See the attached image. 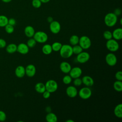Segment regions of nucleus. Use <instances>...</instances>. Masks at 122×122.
Returning <instances> with one entry per match:
<instances>
[{
	"label": "nucleus",
	"mask_w": 122,
	"mask_h": 122,
	"mask_svg": "<svg viewBox=\"0 0 122 122\" xmlns=\"http://www.w3.org/2000/svg\"><path fill=\"white\" fill-rule=\"evenodd\" d=\"M117 20V16L113 12H109L105 16L104 21L107 26L112 27L116 24Z\"/></svg>",
	"instance_id": "1"
},
{
	"label": "nucleus",
	"mask_w": 122,
	"mask_h": 122,
	"mask_svg": "<svg viewBox=\"0 0 122 122\" xmlns=\"http://www.w3.org/2000/svg\"><path fill=\"white\" fill-rule=\"evenodd\" d=\"M59 51L61 56L64 59L69 58L73 54L72 47L69 44L62 45Z\"/></svg>",
	"instance_id": "2"
},
{
	"label": "nucleus",
	"mask_w": 122,
	"mask_h": 122,
	"mask_svg": "<svg viewBox=\"0 0 122 122\" xmlns=\"http://www.w3.org/2000/svg\"><path fill=\"white\" fill-rule=\"evenodd\" d=\"M33 38L37 42L40 43H44L46 42L48 39V36L47 33L42 31L35 32Z\"/></svg>",
	"instance_id": "3"
},
{
	"label": "nucleus",
	"mask_w": 122,
	"mask_h": 122,
	"mask_svg": "<svg viewBox=\"0 0 122 122\" xmlns=\"http://www.w3.org/2000/svg\"><path fill=\"white\" fill-rule=\"evenodd\" d=\"M106 47L109 51L111 52H115L119 50V44L117 40L112 38L107 40L106 43Z\"/></svg>",
	"instance_id": "4"
},
{
	"label": "nucleus",
	"mask_w": 122,
	"mask_h": 122,
	"mask_svg": "<svg viewBox=\"0 0 122 122\" xmlns=\"http://www.w3.org/2000/svg\"><path fill=\"white\" fill-rule=\"evenodd\" d=\"M78 94L81 99L87 100L91 97L92 92L91 89L87 86L81 88L78 92Z\"/></svg>",
	"instance_id": "5"
},
{
	"label": "nucleus",
	"mask_w": 122,
	"mask_h": 122,
	"mask_svg": "<svg viewBox=\"0 0 122 122\" xmlns=\"http://www.w3.org/2000/svg\"><path fill=\"white\" fill-rule=\"evenodd\" d=\"M79 45L84 50L88 49L92 45V41L90 38L87 36H82L79 38Z\"/></svg>",
	"instance_id": "6"
},
{
	"label": "nucleus",
	"mask_w": 122,
	"mask_h": 122,
	"mask_svg": "<svg viewBox=\"0 0 122 122\" xmlns=\"http://www.w3.org/2000/svg\"><path fill=\"white\" fill-rule=\"evenodd\" d=\"M46 90L51 93L57 91L58 87L57 82L53 80H49L47 81L45 84Z\"/></svg>",
	"instance_id": "7"
},
{
	"label": "nucleus",
	"mask_w": 122,
	"mask_h": 122,
	"mask_svg": "<svg viewBox=\"0 0 122 122\" xmlns=\"http://www.w3.org/2000/svg\"><path fill=\"white\" fill-rule=\"evenodd\" d=\"M105 60L106 63L110 66H114L116 65L117 61L116 55L112 52L108 53L105 56Z\"/></svg>",
	"instance_id": "8"
},
{
	"label": "nucleus",
	"mask_w": 122,
	"mask_h": 122,
	"mask_svg": "<svg viewBox=\"0 0 122 122\" xmlns=\"http://www.w3.org/2000/svg\"><path fill=\"white\" fill-rule=\"evenodd\" d=\"M90 58L89 53L86 51H82L77 54L76 57L77 61L80 63H84L87 62Z\"/></svg>",
	"instance_id": "9"
},
{
	"label": "nucleus",
	"mask_w": 122,
	"mask_h": 122,
	"mask_svg": "<svg viewBox=\"0 0 122 122\" xmlns=\"http://www.w3.org/2000/svg\"><path fill=\"white\" fill-rule=\"evenodd\" d=\"M50 30L53 34L58 33L61 30V25L59 22L56 20H53L50 23Z\"/></svg>",
	"instance_id": "10"
},
{
	"label": "nucleus",
	"mask_w": 122,
	"mask_h": 122,
	"mask_svg": "<svg viewBox=\"0 0 122 122\" xmlns=\"http://www.w3.org/2000/svg\"><path fill=\"white\" fill-rule=\"evenodd\" d=\"M69 73L72 79L79 78L82 74V70L79 67H74L71 68Z\"/></svg>",
	"instance_id": "11"
},
{
	"label": "nucleus",
	"mask_w": 122,
	"mask_h": 122,
	"mask_svg": "<svg viewBox=\"0 0 122 122\" xmlns=\"http://www.w3.org/2000/svg\"><path fill=\"white\" fill-rule=\"evenodd\" d=\"M25 69V75H26L28 77H33L36 72V69L35 66L32 64H28Z\"/></svg>",
	"instance_id": "12"
},
{
	"label": "nucleus",
	"mask_w": 122,
	"mask_h": 122,
	"mask_svg": "<svg viewBox=\"0 0 122 122\" xmlns=\"http://www.w3.org/2000/svg\"><path fill=\"white\" fill-rule=\"evenodd\" d=\"M78 91L76 88L74 86H69L66 90L67 95L70 98H74L78 94Z\"/></svg>",
	"instance_id": "13"
},
{
	"label": "nucleus",
	"mask_w": 122,
	"mask_h": 122,
	"mask_svg": "<svg viewBox=\"0 0 122 122\" xmlns=\"http://www.w3.org/2000/svg\"><path fill=\"white\" fill-rule=\"evenodd\" d=\"M17 51L21 54H26L29 51V47L28 46L27 44L20 43L17 45Z\"/></svg>",
	"instance_id": "14"
},
{
	"label": "nucleus",
	"mask_w": 122,
	"mask_h": 122,
	"mask_svg": "<svg viewBox=\"0 0 122 122\" xmlns=\"http://www.w3.org/2000/svg\"><path fill=\"white\" fill-rule=\"evenodd\" d=\"M71 68V64L66 61L61 62L60 65V69L61 71L64 73H69Z\"/></svg>",
	"instance_id": "15"
},
{
	"label": "nucleus",
	"mask_w": 122,
	"mask_h": 122,
	"mask_svg": "<svg viewBox=\"0 0 122 122\" xmlns=\"http://www.w3.org/2000/svg\"><path fill=\"white\" fill-rule=\"evenodd\" d=\"M15 75L19 78L23 77L25 75V69L22 65L17 66L15 70Z\"/></svg>",
	"instance_id": "16"
},
{
	"label": "nucleus",
	"mask_w": 122,
	"mask_h": 122,
	"mask_svg": "<svg viewBox=\"0 0 122 122\" xmlns=\"http://www.w3.org/2000/svg\"><path fill=\"white\" fill-rule=\"evenodd\" d=\"M82 82L87 87L92 86L94 84V80L91 76L88 75L84 76L82 79Z\"/></svg>",
	"instance_id": "17"
},
{
	"label": "nucleus",
	"mask_w": 122,
	"mask_h": 122,
	"mask_svg": "<svg viewBox=\"0 0 122 122\" xmlns=\"http://www.w3.org/2000/svg\"><path fill=\"white\" fill-rule=\"evenodd\" d=\"M24 33L25 35L28 38L33 37L35 31L34 28L30 25H28L25 27L24 28Z\"/></svg>",
	"instance_id": "18"
},
{
	"label": "nucleus",
	"mask_w": 122,
	"mask_h": 122,
	"mask_svg": "<svg viewBox=\"0 0 122 122\" xmlns=\"http://www.w3.org/2000/svg\"><path fill=\"white\" fill-rule=\"evenodd\" d=\"M112 36L115 40H121L122 39V29L118 28L114 29L112 32Z\"/></svg>",
	"instance_id": "19"
},
{
	"label": "nucleus",
	"mask_w": 122,
	"mask_h": 122,
	"mask_svg": "<svg viewBox=\"0 0 122 122\" xmlns=\"http://www.w3.org/2000/svg\"><path fill=\"white\" fill-rule=\"evenodd\" d=\"M114 114L116 117L121 118L122 117V104L119 103L117 104L114 109Z\"/></svg>",
	"instance_id": "20"
},
{
	"label": "nucleus",
	"mask_w": 122,
	"mask_h": 122,
	"mask_svg": "<svg viewBox=\"0 0 122 122\" xmlns=\"http://www.w3.org/2000/svg\"><path fill=\"white\" fill-rule=\"evenodd\" d=\"M17 45L15 43H10L6 46V51L10 54H12L17 51Z\"/></svg>",
	"instance_id": "21"
},
{
	"label": "nucleus",
	"mask_w": 122,
	"mask_h": 122,
	"mask_svg": "<svg viewBox=\"0 0 122 122\" xmlns=\"http://www.w3.org/2000/svg\"><path fill=\"white\" fill-rule=\"evenodd\" d=\"M45 119L48 122H56L58 120L57 115L53 112H48L46 115Z\"/></svg>",
	"instance_id": "22"
},
{
	"label": "nucleus",
	"mask_w": 122,
	"mask_h": 122,
	"mask_svg": "<svg viewBox=\"0 0 122 122\" xmlns=\"http://www.w3.org/2000/svg\"><path fill=\"white\" fill-rule=\"evenodd\" d=\"M35 90L37 92L42 93L46 90L45 84L42 82L37 83L35 85Z\"/></svg>",
	"instance_id": "23"
},
{
	"label": "nucleus",
	"mask_w": 122,
	"mask_h": 122,
	"mask_svg": "<svg viewBox=\"0 0 122 122\" xmlns=\"http://www.w3.org/2000/svg\"><path fill=\"white\" fill-rule=\"evenodd\" d=\"M41 50L43 53L45 55H49L52 51L51 46L49 44H46L44 45L42 47Z\"/></svg>",
	"instance_id": "24"
},
{
	"label": "nucleus",
	"mask_w": 122,
	"mask_h": 122,
	"mask_svg": "<svg viewBox=\"0 0 122 122\" xmlns=\"http://www.w3.org/2000/svg\"><path fill=\"white\" fill-rule=\"evenodd\" d=\"M113 87L114 89L118 92H121L122 91V82L121 81H114L113 84Z\"/></svg>",
	"instance_id": "25"
},
{
	"label": "nucleus",
	"mask_w": 122,
	"mask_h": 122,
	"mask_svg": "<svg viewBox=\"0 0 122 122\" xmlns=\"http://www.w3.org/2000/svg\"><path fill=\"white\" fill-rule=\"evenodd\" d=\"M79 37L76 35H72L71 36L69 41L71 45L74 46L77 45L79 43Z\"/></svg>",
	"instance_id": "26"
},
{
	"label": "nucleus",
	"mask_w": 122,
	"mask_h": 122,
	"mask_svg": "<svg viewBox=\"0 0 122 122\" xmlns=\"http://www.w3.org/2000/svg\"><path fill=\"white\" fill-rule=\"evenodd\" d=\"M8 18L7 16L0 15V27H4L8 24Z\"/></svg>",
	"instance_id": "27"
},
{
	"label": "nucleus",
	"mask_w": 122,
	"mask_h": 122,
	"mask_svg": "<svg viewBox=\"0 0 122 122\" xmlns=\"http://www.w3.org/2000/svg\"><path fill=\"white\" fill-rule=\"evenodd\" d=\"M62 44L60 42H54L51 45V48L52 49V51H59L60 50Z\"/></svg>",
	"instance_id": "28"
},
{
	"label": "nucleus",
	"mask_w": 122,
	"mask_h": 122,
	"mask_svg": "<svg viewBox=\"0 0 122 122\" xmlns=\"http://www.w3.org/2000/svg\"><path fill=\"white\" fill-rule=\"evenodd\" d=\"M72 47V52H73V54L77 55L78 54H79L80 53H81V52H82L83 51V49L81 47V46H80L79 45H74Z\"/></svg>",
	"instance_id": "29"
},
{
	"label": "nucleus",
	"mask_w": 122,
	"mask_h": 122,
	"mask_svg": "<svg viewBox=\"0 0 122 122\" xmlns=\"http://www.w3.org/2000/svg\"><path fill=\"white\" fill-rule=\"evenodd\" d=\"M72 81V78L70 75H65L62 78V82L64 84L68 85L70 84Z\"/></svg>",
	"instance_id": "30"
},
{
	"label": "nucleus",
	"mask_w": 122,
	"mask_h": 122,
	"mask_svg": "<svg viewBox=\"0 0 122 122\" xmlns=\"http://www.w3.org/2000/svg\"><path fill=\"white\" fill-rule=\"evenodd\" d=\"M37 42L33 38H30V39L28 40L27 42V45L29 48H33L34 47L36 44Z\"/></svg>",
	"instance_id": "31"
},
{
	"label": "nucleus",
	"mask_w": 122,
	"mask_h": 122,
	"mask_svg": "<svg viewBox=\"0 0 122 122\" xmlns=\"http://www.w3.org/2000/svg\"><path fill=\"white\" fill-rule=\"evenodd\" d=\"M5 30L8 34H11L13 32L14 30V28L13 26L8 24L5 27Z\"/></svg>",
	"instance_id": "32"
},
{
	"label": "nucleus",
	"mask_w": 122,
	"mask_h": 122,
	"mask_svg": "<svg viewBox=\"0 0 122 122\" xmlns=\"http://www.w3.org/2000/svg\"><path fill=\"white\" fill-rule=\"evenodd\" d=\"M103 36L104 38L106 40H109L112 38V32L110 30H105L103 33Z\"/></svg>",
	"instance_id": "33"
},
{
	"label": "nucleus",
	"mask_w": 122,
	"mask_h": 122,
	"mask_svg": "<svg viewBox=\"0 0 122 122\" xmlns=\"http://www.w3.org/2000/svg\"><path fill=\"white\" fill-rule=\"evenodd\" d=\"M41 2L40 0H32L31 2V4L33 7L38 9L41 7Z\"/></svg>",
	"instance_id": "34"
},
{
	"label": "nucleus",
	"mask_w": 122,
	"mask_h": 122,
	"mask_svg": "<svg viewBox=\"0 0 122 122\" xmlns=\"http://www.w3.org/2000/svg\"><path fill=\"white\" fill-rule=\"evenodd\" d=\"M73 83V84H74V86H80L82 83L81 79L80 78V77L75 78V79H74Z\"/></svg>",
	"instance_id": "35"
},
{
	"label": "nucleus",
	"mask_w": 122,
	"mask_h": 122,
	"mask_svg": "<svg viewBox=\"0 0 122 122\" xmlns=\"http://www.w3.org/2000/svg\"><path fill=\"white\" fill-rule=\"evenodd\" d=\"M7 116L6 113L1 110H0V122H4L6 120Z\"/></svg>",
	"instance_id": "36"
},
{
	"label": "nucleus",
	"mask_w": 122,
	"mask_h": 122,
	"mask_svg": "<svg viewBox=\"0 0 122 122\" xmlns=\"http://www.w3.org/2000/svg\"><path fill=\"white\" fill-rule=\"evenodd\" d=\"M115 77L118 81H122V71H120L116 72L115 74Z\"/></svg>",
	"instance_id": "37"
},
{
	"label": "nucleus",
	"mask_w": 122,
	"mask_h": 122,
	"mask_svg": "<svg viewBox=\"0 0 122 122\" xmlns=\"http://www.w3.org/2000/svg\"><path fill=\"white\" fill-rule=\"evenodd\" d=\"M7 43L6 41L2 38H0V48H4L6 47Z\"/></svg>",
	"instance_id": "38"
},
{
	"label": "nucleus",
	"mask_w": 122,
	"mask_h": 122,
	"mask_svg": "<svg viewBox=\"0 0 122 122\" xmlns=\"http://www.w3.org/2000/svg\"><path fill=\"white\" fill-rule=\"evenodd\" d=\"M16 23V21L15 19L11 18L8 19V24L12 26H14Z\"/></svg>",
	"instance_id": "39"
},
{
	"label": "nucleus",
	"mask_w": 122,
	"mask_h": 122,
	"mask_svg": "<svg viewBox=\"0 0 122 122\" xmlns=\"http://www.w3.org/2000/svg\"><path fill=\"white\" fill-rule=\"evenodd\" d=\"M42 96L43 97L44 99H48L51 96V93L49 92L48 91L45 90L43 93H42Z\"/></svg>",
	"instance_id": "40"
},
{
	"label": "nucleus",
	"mask_w": 122,
	"mask_h": 122,
	"mask_svg": "<svg viewBox=\"0 0 122 122\" xmlns=\"http://www.w3.org/2000/svg\"><path fill=\"white\" fill-rule=\"evenodd\" d=\"M113 13L117 16H119L120 15H121V13H122V10L120 8H117L116 9L114 10Z\"/></svg>",
	"instance_id": "41"
},
{
	"label": "nucleus",
	"mask_w": 122,
	"mask_h": 122,
	"mask_svg": "<svg viewBox=\"0 0 122 122\" xmlns=\"http://www.w3.org/2000/svg\"><path fill=\"white\" fill-rule=\"evenodd\" d=\"M47 21H48V22L51 23V22L53 20V18H52V17H51V16H49V17L47 18Z\"/></svg>",
	"instance_id": "42"
},
{
	"label": "nucleus",
	"mask_w": 122,
	"mask_h": 122,
	"mask_svg": "<svg viewBox=\"0 0 122 122\" xmlns=\"http://www.w3.org/2000/svg\"><path fill=\"white\" fill-rule=\"evenodd\" d=\"M45 110L46 111V112H51V108L50 106H47V107L46 108Z\"/></svg>",
	"instance_id": "43"
},
{
	"label": "nucleus",
	"mask_w": 122,
	"mask_h": 122,
	"mask_svg": "<svg viewBox=\"0 0 122 122\" xmlns=\"http://www.w3.org/2000/svg\"><path fill=\"white\" fill-rule=\"evenodd\" d=\"M42 3H47L50 2L51 0H40Z\"/></svg>",
	"instance_id": "44"
},
{
	"label": "nucleus",
	"mask_w": 122,
	"mask_h": 122,
	"mask_svg": "<svg viewBox=\"0 0 122 122\" xmlns=\"http://www.w3.org/2000/svg\"><path fill=\"white\" fill-rule=\"evenodd\" d=\"M4 3H9L12 0H1Z\"/></svg>",
	"instance_id": "45"
},
{
	"label": "nucleus",
	"mask_w": 122,
	"mask_h": 122,
	"mask_svg": "<svg viewBox=\"0 0 122 122\" xmlns=\"http://www.w3.org/2000/svg\"><path fill=\"white\" fill-rule=\"evenodd\" d=\"M66 122H74V121L72 120H68L66 121Z\"/></svg>",
	"instance_id": "46"
},
{
	"label": "nucleus",
	"mask_w": 122,
	"mask_h": 122,
	"mask_svg": "<svg viewBox=\"0 0 122 122\" xmlns=\"http://www.w3.org/2000/svg\"><path fill=\"white\" fill-rule=\"evenodd\" d=\"M122 19L121 18V19H120V24H121V25H122Z\"/></svg>",
	"instance_id": "47"
}]
</instances>
